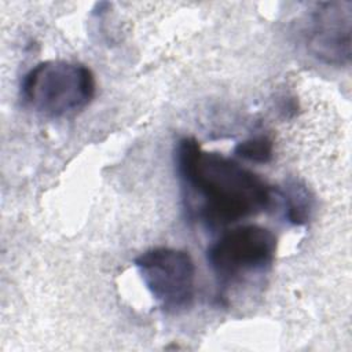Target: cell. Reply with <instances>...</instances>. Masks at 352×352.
<instances>
[{
	"label": "cell",
	"instance_id": "6da1fadb",
	"mask_svg": "<svg viewBox=\"0 0 352 352\" xmlns=\"http://www.w3.org/2000/svg\"><path fill=\"white\" fill-rule=\"evenodd\" d=\"M175 164L186 209L210 228L256 216L272 204V188L260 175L230 157L204 150L194 138L177 142Z\"/></svg>",
	"mask_w": 352,
	"mask_h": 352
},
{
	"label": "cell",
	"instance_id": "7a4b0ae2",
	"mask_svg": "<svg viewBox=\"0 0 352 352\" xmlns=\"http://www.w3.org/2000/svg\"><path fill=\"white\" fill-rule=\"evenodd\" d=\"M96 81L85 65L69 60H45L23 77V102L50 118H67L82 111L94 99Z\"/></svg>",
	"mask_w": 352,
	"mask_h": 352
},
{
	"label": "cell",
	"instance_id": "3957f363",
	"mask_svg": "<svg viewBox=\"0 0 352 352\" xmlns=\"http://www.w3.org/2000/svg\"><path fill=\"white\" fill-rule=\"evenodd\" d=\"M278 239L257 224H243L223 232L206 250V261L221 285L263 272L274 263Z\"/></svg>",
	"mask_w": 352,
	"mask_h": 352
},
{
	"label": "cell",
	"instance_id": "277c9868",
	"mask_svg": "<svg viewBox=\"0 0 352 352\" xmlns=\"http://www.w3.org/2000/svg\"><path fill=\"white\" fill-rule=\"evenodd\" d=\"M146 289L166 314H179L195 297V264L188 252L158 246L133 260Z\"/></svg>",
	"mask_w": 352,
	"mask_h": 352
},
{
	"label": "cell",
	"instance_id": "5b68a950",
	"mask_svg": "<svg viewBox=\"0 0 352 352\" xmlns=\"http://www.w3.org/2000/svg\"><path fill=\"white\" fill-rule=\"evenodd\" d=\"M352 3H318L309 15L305 30L307 48L314 58L331 66L351 62Z\"/></svg>",
	"mask_w": 352,
	"mask_h": 352
},
{
	"label": "cell",
	"instance_id": "8992f818",
	"mask_svg": "<svg viewBox=\"0 0 352 352\" xmlns=\"http://www.w3.org/2000/svg\"><path fill=\"white\" fill-rule=\"evenodd\" d=\"M285 217L292 226H307L315 210V198L311 190L300 180L285 182L280 190Z\"/></svg>",
	"mask_w": 352,
	"mask_h": 352
},
{
	"label": "cell",
	"instance_id": "52a82bcc",
	"mask_svg": "<svg viewBox=\"0 0 352 352\" xmlns=\"http://www.w3.org/2000/svg\"><path fill=\"white\" fill-rule=\"evenodd\" d=\"M234 153L243 160L256 164H267L274 157V142L265 135H256L236 143Z\"/></svg>",
	"mask_w": 352,
	"mask_h": 352
}]
</instances>
